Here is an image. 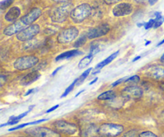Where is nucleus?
Here are the masks:
<instances>
[{
	"instance_id": "nucleus-1",
	"label": "nucleus",
	"mask_w": 164,
	"mask_h": 137,
	"mask_svg": "<svg viewBox=\"0 0 164 137\" xmlns=\"http://www.w3.org/2000/svg\"><path fill=\"white\" fill-rule=\"evenodd\" d=\"M91 14V7L88 3H83L72 10L70 17L75 23H80Z\"/></svg>"
},
{
	"instance_id": "nucleus-2",
	"label": "nucleus",
	"mask_w": 164,
	"mask_h": 137,
	"mask_svg": "<svg viewBox=\"0 0 164 137\" xmlns=\"http://www.w3.org/2000/svg\"><path fill=\"white\" fill-rule=\"evenodd\" d=\"M123 125L116 124H103L99 128V135L104 137H115L123 132Z\"/></svg>"
},
{
	"instance_id": "nucleus-3",
	"label": "nucleus",
	"mask_w": 164,
	"mask_h": 137,
	"mask_svg": "<svg viewBox=\"0 0 164 137\" xmlns=\"http://www.w3.org/2000/svg\"><path fill=\"white\" fill-rule=\"evenodd\" d=\"M39 58L36 56H28L18 58L14 63V68L19 71H23L34 67L39 63Z\"/></svg>"
},
{
	"instance_id": "nucleus-4",
	"label": "nucleus",
	"mask_w": 164,
	"mask_h": 137,
	"mask_svg": "<svg viewBox=\"0 0 164 137\" xmlns=\"http://www.w3.org/2000/svg\"><path fill=\"white\" fill-rule=\"evenodd\" d=\"M28 135L33 137H61L60 134L54 130L44 127H35L25 131Z\"/></svg>"
},
{
	"instance_id": "nucleus-5",
	"label": "nucleus",
	"mask_w": 164,
	"mask_h": 137,
	"mask_svg": "<svg viewBox=\"0 0 164 137\" xmlns=\"http://www.w3.org/2000/svg\"><path fill=\"white\" fill-rule=\"evenodd\" d=\"M79 35V30L75 27H70L63 30L59 34L57 37V40L59 43L65 44L69 43L76 39Z\"/></svg>"
},
{
	"instance_id": "nucleus-6",
	"label": "nucleus",
	"mask_w": 164,
	"mask_h": 137,
	"mask_svg": "<svg viewBox=\"0 0 164 137\" xmlns=\"http://www.w3.org/2000/svg\"><path fill=\"white\" fill-rule=\"evenodd\" d=\"M39 32H40L39 25L32 24L17 34L16 38L18 40L22 41V42L29 41L33 39L35 36H36L39 33Z\"/></svg>"
},
{
	"instance_id": "nucleus-7",
	"label": "nucleus",
	"mask_w": 164,
	"mask_h": 137,
	"mask_svg": "<svg viewBox=\"0 0 164 137\" xmlns=\"http://www.w3.org/2000/svg\"><path fill=\"white\" fill-rule=\"evenodd\" d=\"M70 7H71V4L70 3H66L58 7L53 12V15H51V19L54 22H63V21L66 20V17L70 15V12H71Z\"/></svg>"
},
{
	"instance_id": "nucleus-8",
	"label": "nucleus",
	"mask_w": 164,
	"mask_h": 137,
	"mask_svg": "<svg viewBox=\"0 0 164 137\" xmlns=\"http://www.w3.org/2000/svg\"><path fill=\"white\" fill-rule=\"evenodd\" d=\"M56 132L65 135H73L77 132L78 128L75 124L64 120H59L55 123Z\"/></svg>"
},
{
	"instance_id": "nucleus-9",
	"label": "nucleus",
	"mask_w": 164,
	"mask_h": 137,
	"mask_svg": "<svg viewBox=\"0 0 164 137\" xmlns=\"http://www.w3.org/2000/svg\"><path fill=\"white\" fill-rule=\"evenodd\" d=\"M41 15H42V10L39 7H35L30 11L29 13L22 16L19 20L22 22V24L25 25L27 27L32 25V23L35 21L37 20L41 16Z\"/></svg>"
},
{
	"instance_id": "nucleus-10",
	"label": "nucleus",
	"mask_w": 164,
	"mask_h": 137,
	"mask_svg": "<svg viewBox=\"0 0 164 137\" xmlns=\"http://www.w3.org/2000/svg\"><path fill=\"white\" fill-rule=\"evenodd\" d=\"M109 31H110V26L108 24L105 23V24L99 25L96 27L89 30L87 35V39H97V38L104 36L108 33Z\"/></svg>"
},
{
	"instance_id": "nucleus-11",
	"label": "nucleus",
	"mask_w": 164,
	"mask_h": 137,
	"mask_svg": "<svg viewBox=\"0 0 164 137\" xmlns=\"http://www.w3.org/2000/svg\"><path fill=\"white\" fill-rule=\"evenodd\" d=\"M133 11V6L128 2H120L113 8V15L116 17L126 16L131 15Z\"/></svg>"
},
{
	"instance_id": "nucleus-12",
	"label": "nucleus",
	"mask_w": 164,
	"mask_h": 137,
	"mask_svg": "<svg viewBox=\"0 0 164 137\" xmlns=\"http://www.w3.org/2000/svg\"><path fill=\"white\" fill-rule=\"evenodd\" d=\"M25 28H27V27L22 24L20 20L16 21V22H13L12 24L7 27L3 30V34L5 35H7V36H11V35H15V34L17 35V34L22 32V30H24Z\"/></svg>"
},
{
	"instance_id": "nucleus-13",
	"label": "nucleus",
	"mask_w": 164,
	"mask_h": 137,
	"mask_svg": "<svg viewBox=\"0 0 164 137\" xmlns=\"http://www.w3.org/2000/svg\"><path fill=\"white\" fill-rule=\"evenodd\" d=\"M123 94L131 99H138L142 95V90L137 86H129L123 90Z\"/></svg>"
},
{
	"instance_id": "nucleus-14",
	"label": "nucleus",
	"mask_w": 164,
	"mask_h": 137,
	"mask_svg": "<svg viewBox=\"0 0 164 137\" xmlns=\"http://www.w3.org/2000/svg\"><path fill=\"white\" fill-rule=\"evenodd\" d=\"M21 15V10L18 7H11L5 15V20L9 22H15Z\"/></svg>"
},
{
	"instance_id": "nucleus-15",
	"label": "nucleus",
	"mask_w": 164,
	"mask_h": 137,
	"mask_svg": "<svg viewBox=\"0 0 164 137\" xmlns=\"http://www.w3.org/2000/svg\"><path fill=\"white\" fill-rule=\"evenodd\" d=\"M40 73L38 71H33L32 72H30L24 76L23 78L21 80L20 83L22 85H29L31 83H34L37 80H39L40 77Z\"/></svg>"
},
{
	"instance_id": "nucleus-16",
	"label": "nucleus",
	"mask_w": 164,
	"mask_h": 137,
	"mask_svg": "<svg viewBox=\"0 0 164 137\" xmlns=\"http://www.w3.org/2000/svg\"><path fill=\"white\" fill-rule=\"evenodd\" d=\"M82 54V52H80L79 50H71L66 51L64 53H62L59 56H58L55 59V61H59V60H63V59H70V58L75 57L76 56H80Z\"/></svg>"
},
{
	"instance_id": "nucleus-17",
	"label": "nucleus",
	"mask_w": 164,
	"mask_h": 137,
	"mask_svg": "<svg viewBox=\"0 0 164 137\" xmlns=\"http://www.w3.org/2000/svg\"><path fill=\"white\" fill-rule=\"evenodd\" d=\"M119 54V51H117L116 52H114V53H113L112 55H111L110 56H108V57L107 58V59H105L103 61L100 62L99 63H98V64L96 65L95 67V69H101L103 68V67H105L106 65L109 64L110 63H111V62L114 60L115 58L118 56V55Z\"/></svg>"
},
{
	"instance_id": "nucleus-18",
	"label": "nucleus",
	"mask_w": 164,
	"mask_h": 137,
	"mask_svg": "<svg viewBox=\"0 0 164 137\" xmlns=\"http://www.w3.org/2000/svg\"><path fill=\"white\" fill-rule=\"evenodd\" d=\"M150 76L152 78L162 79L164 77V69L162 67H155L150 71Z\"/></svg>"
},
{
	"instance_id": "nucleus-19",
	"label": "nucleus",
	"mask_w": 164,
	"mask_h": 137,
	"mask_svg": "<svg viewBox=\"0 0 164 137\" xmlns=\"http://www.w3.org/2000/svg\"><path fill=\"white\" fill-rule=\"evenodd\" d=\"M93 56H94L89 54L88 56H85L84 58H83V59H82L80 61V63H79V65H78V68L83 69L86 67H87V66H88V65L91 63V61H92Z\"/></svg>"
},
{
	"instance_id": "nucleus-20",
	"label": "nucleus",
	"mask_w": 164,
	"mask_h": 137,
	"mask_svg": "<svg viewBox=\"0 0 164 137\" xmlns=\"http://www.w3.org/2000/svg\"><path fill=\"white\" fill-rule=\"evenodd\" d=\"M116 97V94L114 91H107L105 92L102 93L98 96V100H111Z\"/></svg>"
},
{
	"instance_id": "nucleus-21",
	"label": "nucleus",
	"mask_w": 164,
	"mask_h": 137,
	"mask_svg": "<svg viewBox=\"0 0 164 137\" xmlns=\"http://www.w3.org/2000/svg\"><path fill=\"white\" fill-rule=\"evenodd\" d=\"M87 35H83V36H81L80 38H79V39H77V41L74 43L75 47V48H79V47L82 46L83 45H84L85 43H86V42H87Z\"/></svg>"
},
{
	"instance_id": "nucleus-22",
	"label": "nucleus",
	"mask_w": 164,
	"mask_h": 137,
	"mask_svg": "<svg viewBox=\"0 0 164 137\" xmlns=\"http://www.w3.org/2000/svg\"><path fill=\"white\" fill-rule=\"evenodd\" d=\"M91 70H92V67H90V68L87 69V71H85L84 72H83V74H82L81 76H80V77L77 79V83H78V84H79V85H80V84H81V83L83 82V80H84L85 79L87 78V76H89V74L90 73Z\"/></svg>"
},
{
	"instance_id": "nucleus-23",
	"label": "nucleus",
	"mask_w": 164,
	"mask_h": 137,
	"mask_svg": "<svg viewBox=\"0 0 164 137\" xmlns=\"http://www.w3.org/2000/svg\"><path fill=\"white\" fill-rule=\"evenodd\" d=\"M76 83H77V79H76V80H75V81L73 82V83H72L71 84H70V85L69 86V87L66 89V90H65L64 92H63V95H61V98H63V97H66V95H68L69 93H70V91H72V90H73V88H74V87H75V85Z\"/></svg>"
},
{
	"instance_id": "nucleus-24",
	"label": "nucleus",
	"mask_w": 164,
	"mask_h": 137,
	"mask_svg": "<svg viewBox=\"0 0 164 137\" xmlns=\"http://www.w3.org/2000/svg\"><path fill=\"white\" fill-rule=\"evenodd\" d=\"M15 0H3L0 3V8L2 10H5L7 7H9L11 4L13 3V2Z\"/></svg>"
},
{
	"instance_id": "nucleus-25",
	"label": "nucleus",
	"mask_w": 164,
	"mask_h": 137,
	"mask_svg": "<svg viewBox=\"0 0 164 137\" xmlns=\"http://www.w3.org/2000/svg\"><path fill=\"white\" fill-rule=\"evenodd\" d=\"M138 137H159L157 135H155L154 132H150V131H146V132H142L139 134Z\"/></svg>"
},
{
	"instance_id": "nucleus-26",
	"label": "nucleus",
	"mask_w": 164,
	"mask_h": 137,
	"mask_svg": "<svg viewBox=\"0 0 164 137\" xmlns=\"http://www.w3.org/2000/svg\"><path fill=\"white\" fill-rule=\"evenodd\" d=\"M100 51V48L99 47V45L98 44H95V45H91V46H90V54L92 55V56H94L95 54H97L98 52H99Z\"/></svg>"
},
{
	"instance_id": "nucleus-27",
	"label": "nucleus",
	"mask_w": 164,
	"mask_h": 137,
	"mask_svg": "<svg viewBox=\"0 0 164 137\" xmlns=\"http://www.w3.org/2000/svg\"><path fill=\"white\" fill-rule=\"evenodd\" d=\"M140 81V78H139V76H131V77H130V78H127L126 79L125 82L126 83H128V82H132V83H138V82Z\"/></svg>"
},
{
	"instance_id": "nucleus-28",
	"label": "nucleus",
	"mask_w": 164,
	"mask_h": 137,
	"mask_svg": "<svg viewBox=\"0 0 164 137\" xmlns=\"http://www.w3.org/2000/svg\"><path fill=\"white\" fill-rule=\"evenodd\" d=\"M138 135H138V133H137V132L135 130H131L129 132H126V133L123 135V137H138Z\"/></svg>"
},
{
	"instance_id": "nucleus-29",
	"label": "nucleus",
	"mask_w": 164,
	"mask_h": 137,
	"mask_svg": "<svg viewBox=\"0 0 164 137\" xmlns=\"http://www.w3.org/2000/svg\"><path fill=\"white\" fill-rule=\"evenodd\" d=\"M155 23V19H151L148 21L147 22H146L145 26H144V28L146 30H148L151 27H154V25Z\"/></svg>"
},
{
	"instance_id": "nucleus-30",
	"label": "nucleus",
	"mask_w": 164,
	"mask_h": 137,
	"mask_svg": "<svg viewBox=\"0 0 164 137\" xmlns=\"http://www.w3.org/2000/svg\"><path fill=\"white\" fill-rule=\"evenodd\" d=\"M28 125H32V122L26 123V124H20V125H19V126H16V127H15V128H10L9 131L10 132H12V131H15V130L21 129V128H24V127H26V126H28Z\"/></svg>"
},
{
	"instance_id": "nucleus-31",
	"label": "nucleus",
	"mask_w": 164,
	"mask_h": 137,
	"mask_svg": "<svg viewBox=\"0 0 164 137\" xmlns=\"http://www.w3.org/2000/svg\"><path fill=\"white\" fill-rule=\"evenodd\" d=\"M164 17H161L159 19H155V23L154 25V28H158L163 23Z\"/></svg>"
},
{
	"instance_id": "nucleus-32",
	"label": "nucleus",
	"mask_w": 164,
	"mask_h": 137,
	"mask_svg": "<svg viewBox=\"0 0 164 137\" xmlns=\"http://www.w3.org/2000/svg\"><path fill=\"white\" fill-rule=\"evenodd\" d=\"M103 1L107 4L111 5V4H115L117 3V2H119L120 1H122V0H103Z\"/></svg>"
},
{
	"instance_id": "nucleus-33",
	"label": "nucleus",
	"mask_w": 164,
	"mask_h": 137,
	"mask_svg": "<svg viewBox=\"0 0 164 137\" xmlns=\"http://www.w3.org/2000/svg\"><path fill=\"white\" fill-rule=\"evenodd\" d=\"M125 80H126L125 77H124V78H122V79H119V80H117V81H115V82H114V83H112V87H116V86H118V84H119V83H122V82L125 81Z\"/></svg>"
},
{
	"instance_id": "nucleus-34",
	"label": "nucleus",
	"mask_w": 164,
	"mask_h": 137,
	"mask_svg": "<svg viewBox=\"0 0 164 137\" xmlns=\"http://www.w3.org/2000/svg\"><path fill=\"white\" fill-rule=\"evenodd\" d=\"M59 107V104H58V105H55V106H54V107H52L51 108H50V109L49 110H47V111H46V113H49V112H51V111H55V110L56 109V108H58Z\"/></svg>"
},
{
	"instance_id": "nucleus-35",
	"label": "nucleus",
	"mask_w": 164,
	"mask_h": 137,
	"mask_svg": "<svg viewBox=\"0 0 164 137\" xmlns=\"http://www.w3.org/2000/svg\"><path fill=\"white\" fill-rule=\"evenodd\" d=\"M61 68H63V66H61V67H59L57 69H55V71H54V72L51 74V76H55L56 73H57L58 71H59L60 70V69H61Z\"/></svg>"
},
{
	"instance_id": "nucleus-36",
	"label": "nucleus",
	"mask_w": 164,
	"mask_h": 137,
	"mask_svg": "<svg viewBox=\"0 0 164 137\" xmlns=\"http://www.w3.org/2000/svg\"><path fill=\"white\" fill-rule=\"evenodd\" d=\"M35 91V89H30L27 92L25 93V96H27V95H31V93H33Z\"/></svg>"
},
{
	"instance_id": "nucleus-37",
	"label": "nucleus",
	"mask_w": 164,
	"mask_h": 137,
	"mask_svg": "<svg viewBox=\"0 0 164 137\" xmlns=\"http://www.w3.org/2000/svg\"><path fill=\"white\" fill-rule=\"evenodd\" d=\"M148 2H149L150 5H154V4H155L158 2V0H149Z\"/></svg>"
},
{
	"instance_id": "nucleus-38",
	"label": "nucleus",
	"mask_w": 164,
	"mask_h": 137,
	"mask_svg": "<svg viewBox=\"0 0 164 137\" xmlns=\"http://www.w3.org/2000/svg\"><path fill=\"white\" fill-rule=\"evenodd\" d=\"M146 22H138V23H137V26L138 27H143L145 26Z\"/></svg>"
},
{
	"instance_id": "nucleus-39",
	"label": "nucleus",
	"mask_w": 164,
	"mask_h": 137,
	"mask_svg": "<svg viewBox=\"0 0 164 137\" xmlns=\"http://www.w3.org/2000/svg\"><path fill=\"white\" fill-rule=\"evenodd\" d=\"M97 81H98V77H96V78L94 79V80H93L92 81L90 82V85H93V84H94V83H96V82H97Z\"/></svg>"
},
{
	"instance_id": "nucleus-40",
	"label": "nucleus",
	"mask_w": 164,
	"mask_h": 137,
	"mask_svg": "<svg viewBox=\"0 0 164 137\" xmlns=\"http://www.w3.org/2000/svg\"><path fill=\"white\" fill-rule=\"evenodd\" d=\"M53 1L56 2H66V1H68V0H53Z\"/></svg>"
},
{
	"instance_id": "nucleus-41",
	"label": "nucleus",
	"mask_w": 164,
	"mask_h": 137,
	"mask_svg": "<svg viewBox=\"0 0 164 137\" xmlns=\"http://www.w3.org/2000/svg\"><path fill=\"white\" fill-rule=\"evenodd\" d=\"M164 43V39H162V41H161V42H159V43H158V44H157V46H161V45L162 44H163Z\"/></svg>"
},
{
	"instance_id": "nucleus-42",
	"label": "nucleus",
	"mask_w": 164,
	"mask_h": 137,
	"mask_svg": "<svg viewBox=\"0 0 164 137\" xmlns=\"http://www.w3.org/2000/svg\"><path fill=\"white\" fill-rule=\"evenodd\" d=\"M140 58H141V56H137V57L135 58V59H133V60H132V62H135V61H137V60H138V59H140Z\"/></svg>"
},
{
	"instance_id": "nucleus-43",
	"label": "nucleus",
	"mask_w": 164,
	"mask_h": 137,
	"mask_svg": "<svg viewBox=\"0 0 164 137\" xmlns=\"http://www.w3.org/2000/svg\"><path fill=\"white\" fill-rule=\"evenodd\" d=\"M135 1L138 2H146V1H149V0H135Z\"/></svg>"
},
{
	"instance_id": "nucleus-44",
	"label": "nucleus",
	"mask_w": 164,
	"mask_h": 137,
	"mask_svg": "<svg viewBox=\"0 0 164 137\" xmlns=\"http://www.w3.org/2000/svg\"><path fill=\"white\" fill-rule=\"evenodd\" d=\"M160 60H161V61L162 62V63H164V54L162 55V56H161V59H160Z\"/></svg>"
},
{
	"instance_id": "nucleus-45",
	"label": "nucleus",
	"mask_w": 164,
	"mask_h": 137,
	"mask_svg": "<svg viewBox=\"0 0 164 137\" xmlns=\"http://www.w3.org/2000/svg\"><path fill=\"white\" fill-rule=\"evenodd\" d=\"M83 91H84V90H83V91H80V92H79V93H78V94H76V95H75V97L79 96V95H80L81 94L82 92H83Z\"/></svg>"
},
{
	"instance_id": "nucleus-46",
	"label": "nucleus",
	"mask_w": 164,
	"mask_h": 137,
	"mask_svg": "<svg viewBox=\"0 0 164 137\" xmlns=\"http://www.w3.org/2000/svg\"><path fill=\"white\" fill-rule=\"evenodd\" d=\"M150 43H151V41H147V42H146L145 45H146V46H147V45L150 44Z\"/></svg>"
},
{
	"instance_id": "nucleus-47",
	"label": "nucleus",
	"mask_w": 164,
	"mask_h": 137,
	"mask_svg": "<svg viewBox=\"0 0 164 137\" xmlns=\"http://www.w3.org/2000/svg\"><path fill=\"white\" fill-rule=\"evenodd\" d=\"M20 137H33V136H31V135H29V136H20Z\"/></svg>"
},
{
	"instance_id": "nucleus-48",
	"label": "nucleus",
	"mask_w": 164,
	"mask_h": 137,
	"mask_svg": "<svg viewBox=\"0 0 164 137\" xmlns=\"http://www.w3.org/2000/svg\"><path fill=\"white\" fill-rule=\"evenodd\" d=\"M98 137H104V136H98Z\"/></svg>"
}]
</instances>
